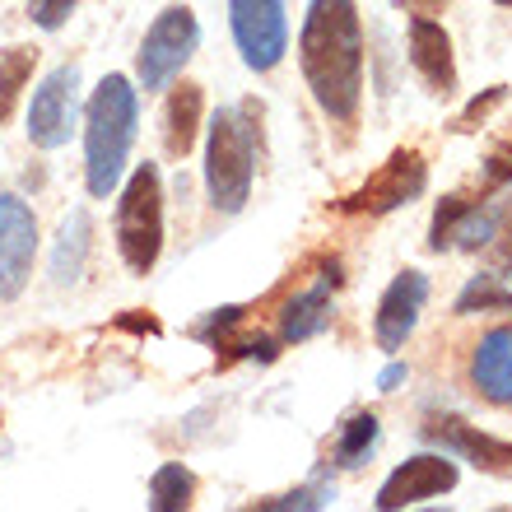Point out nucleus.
<instances>
[{"label": "nucleus", "instance_id": "obj_1", "mask_svg": "<svg viewBox=\"0 0 512 512\" xmlns=\"http://www.w3.org/2000/svg\"><path fill=\"white\" fill-rule=\"evenodd\" d=\"M298 61L317 108L331 122H354L364 98V28L354 0H312L298 38Z\"/></svg>", "mask_w": 512, "mask_h": 512}, {"label": "nucleus", "instance_id": "obj_2", "mask_svg": "<svg viewBox=\"0 0 512 512\" xmlns=\"http://www.w3.org/2000/svg\"><path fill=\"white\" fill-rule=\"evenodd\" d=\"M135 122H140V103L126 75H103V84L89 98L84 112V182L89 196H112L126 173L135 145Z\"/></svg>", "mask_w": 512, "mask_h": 512}, {"label": "nucleus", "instance_id": "obj_3", "mask_svg": "<svg viewBox=\"0 0 512 512\" xmlns=\"http://www.w3.org/2000/svg\"><path fill=\"white\" fill-rule=\"evenodd\" d=\"M252 173H256V145L252 126L243 122L238 108H219L210 122V145H205V187L210 201L224 215H238L252 196Z\"/></svg>", "mask_w": 512, "mask_h": 512}, {"label": "nucleus", "instance_id": "obj_4", "mask_svg": "<svg viewBox=\"0 0 512 512\" xmlns=\"http://www.w3.org/2000/svg\"><path fill=\"white\" fill-rule=\"evenodd\" d=\"M117 247H122V261L135 275L154 270L163 252V182L154 163L135 168L122 201H117Z\"/></svg>", "mask_w": 512, "mask_h": 512}, {"label": "nucleus", "instance_id": "obj_5", "mask_svg": "<svg viewBox=\"0 0 512 512\" xmlns=\"http://www.w3.org/2000/svg\"><path fill=\"white\" fill-rule=\"evenodd\" d=\"M196 42H201V24H196V14H191L187 5H168V10L149 24L145 42H140V56H135L140 84H145V89H163V84L173 80L177 70L191 61Z\"/></svg>", "mask_w": 512, "mask_h": 512}, {"label": "nucleus", "instance_id": "obj_6", "mask_svg": "<svg viewBox=\"0 0 512 512\" xmlns=\"http://www.w3.org/2000/svg\"><path fill=\"white\" fill-rule=\"evenodd\" d=\"M424 182H429V163H424V154H419V149H396L378 173L368 177L364 187L340 201V210H350V215H387V210H396V205L415 201L419 191H424Z\"/></svg>", "mask_w": 512, "mask_h": 512}, {"label": "nucleus", "instance_id": "obj_7", "mask_svg": "<svg viewBox=\"0 0 512 512\" xmlns=\"http://www.w3.org/2000/svg\"><path fill=\"white\" fill-rule=\"evenodd\" d=\"M229 24L238 38V52L252 70H275L289 52V24L284 0H229Z\"/></svg>", "mask_w": 512, "mask_h": 512}, {"label": "nucleus", "instance_id": "obj_8", "mask_svg": "<svg viewBox=\"0 0 512 512\" xmlns=\"http://www.w3.org/2000/svg\"><path fill=\"white\" fill-rule=\"evenodd\" d=\"M75 112H80V70L61 66L52 70L42 89L33 94L28 108V140L38 149H61L75 131Z\"/></svg>", "mask_w": 512, "mask_h": 512}, {"label": "nucleus", "instance_id": "obj_9", "mask_svg": "<svg viewBox=\"0 0 512 512\" xmlns=\"http://www.w3.org/2000/svg\"><path fill=\"white\" fill-rule=\"evenodd\" d=\"M38 256V219L19 196H0V298H19L33 280Z\"/></svg>", "mask_w": 512, "mask_h": 512}, {"label": "nucleus", "instance_id": "obj_10", "mask_svg": "<svg viewBox=\"0 0 512 512\" xmlns=\"http://www.w3.org/2000/svg\"><path fill=\"white\" fill-rule=\"evenodd\" d=\"M499 201H466V196H447L433 215V252H447V247H466V252H480L485 243H494V233L503 224Z\"/></svg>", "mask_w": 512, "mask_h": 512}, {"label": "nucleus", "instance_id": "obj_11", "mask_svg": "<svg viewBox=\"0 0 512 512\" xmlns=\"http://www.w3.org/2000/svg\"><path fill=\"white\" fill-rule=\"evenodd\" d=\"M457 485V466L447 457H410L405 466L387 475V485L378 489V508L382 512H396V508H410V503H424V499H438L447 489Z\"/></svg>", "mask_w": 512, "mask_h": 512}, {"label": "nucleus", "instance_id": "obj_12", "mask_svg": "<svg viewBox=\"0 0 512 512\" xmlns=\"http://www.w3.org/2000/svg\"><path fill=\"white\" fill-rule=\"evenodd\" d=\"M424 438L438 443L443 452H457V457L475 461V466L489 475H512V443L489 438V433H480L475 424H466V419H457V415L429 419V424H424Z\"/></svg>", "mask_w": 512, "mask_h": 512}, {"label": "nucleus", "instance_id": "obj_13", "mask_svg": "<svg viewBox=\"0 0 512 512\" xmlns=\"http://www.w3.org/2000/svg\"><path fill=\"white\" fill-rule=\"evenodd\" d=\"M424 298H429V280H424L419 270H401V275L391 280V289L378 303V322H373L382 350H401L405 340H410L419 312H424Z\"/></svg>", "mask_w": 512, "mask_h": 512}, {"label": "nucleus", "instance_id": "obj_14", "mask_svg": "<svg viewBox=\"0 0 512 512\" xmlns=\"http://www.w3.org/2000/svg\"><path fill=\"white\" fill-rule=\"evenodd\" d=\"M410 61L429 80V89L452 94L457 89V61H452V38L443 33V24H433L424 14L410 19Z\"/></svg>", "mask_w": 512, "mask_h": 512}, {"label": "nucleus", "instance_id": "obj_15", "mask_svg": "<svg viewBox=\"0 0 512 512\" xmlns=\"http://www.w3.org/2000/svg\"><path fill=\"white\" fill-rule=\"evenodd\" d=\"M471 382L480 387L485 401L512 410V326H494V331L475 345Z\"/></svg>", "mask_w": 512, "mask_h": 512}, {"label": "nucleus", "instance_id": "obj_16", "mask_svg": "<svg viewBox=\"0 0 512 512\" xmlns=\"http://www.w3.org/2000/svg\"><path fill=\"white\" fill-rule=\"evenodd\" d=\"M89 215L84 210H70L66 219H61V233H56V247H52V280L61 284V289H70V284L84 275V256H89Z\"/></svg>", "mask_w": 512, "mask_h": 512}, {"label": "nucleus", "instance_id": "obj_17", "mask_svg": "<svg viewBox=\"0 0 512 512\" xmlns=\"http://www.w3.org/2000/svg\"><path fill=\"white\" fill-rule=\"evenodd\" d=\"M326 322H331V294H326V284H317V289H303V294H294L284 303L280 336L289 340V345H298V340L322 336Z\"/></svg>", "mask_w": 512, "mask_h": 512}, {"label": "nucleus", "instance_id": "obj_18", "mask_svg": "<svg viewBox=\"0 0 512 512\" xmlns=\"http://www.w3.org/2000/svg\"><path fill=\"white\" fill-rule=\"evenodd\" d=\"M201 108H205V94L201 84H177L173 98H168V117H163V140L173 154H187L196 145V131H201Z\"/></svg>", "mask_w": 512, "mask_h": 512}, {"label": "nucleus", "instance_id": "obj_19", "mask_svg": "<svg viewBox=\"0 0 512 512\" xmlns=\"http://www.w3.org/2000/svg\"><path fill=\"white\" fill-rule=\"evenodd\" d=\"M33 61H38L33 47H5V52H0V126L10 122L14 103H19L28 75H33Z\"/></svg>", "mask_w": 512, "mask_h": 512}, {"label": "nucleus", "instance_id": "obj_20", "mask_svg": "<svg viewBox=\"0 0 512 512\" xmlns=\"http://www.w3.org/2000/svg\"><path fill=\"white\" fill-rule=\"evenodd\" d=\"M191 494H196V480H191L187 466H159L154 480H149V508L154 512L191 508Z\"/></svg>", "mask_w": 512, "mask_h": 512}, {"label": "nucleus", "instance_id": "obj_21", "mask_svg": "<svg viewBox=\"0 0 512 512\" xmlns=\"http://www.w3.org/2000/svg\"><path fill=\"white\" fill-rule=\"evenodd\" d=\"M373 443H378V415H354L350 424H345V433H340V443H336V461L354 471V466H364L368 461Z\"/></svg>", "mask_w": 512, "mask_h": 512}, {"label": "nucleus", "instance_id": "obj_22", "mask_svg": "<svg viewBox=\"0 0 512 512\" xmlns=\"http://www.w3.org/2000/svg\"><path fill=\"white\" fill-rule=\"evenodd\" d=\"M75 5H80V0H28V19H33L38 28H47V33H52V28L66 24Z\"/></svg>", "mask_w": 512, "mask_h": 512}, {"label": "nucleus", "instance_id": "obj_23", "mask_svg": "<svg viewBox=\"0 0 512 512\" xmlns=\"http://www.w3.org/2000/svg\"><path fill=\"white\" fill-rule=\"evenodd\" d=\"M261 508H326V494L317 489H298V494H284V499H270Z\"/></svg>", "mask_w": 512, "mask_h": 512}, {"label": "nucleus", "instance_id": "obj_24", "mask_svg": "<svg viewBox=\"0 0 512 512\" xmlns=\"http://www.w3.org/2000/svg\"><path fill=\"white\" fill-rule=\"evenodd\" d=\"M494 103H503V84H494V89H489L485 98H475L471 108H466V117H461V126H471V122H480V117H485L489 108H494Z\"/></svg>", "mask_w": 512, "mask_h": 512}, {"label": "nucleus", "instance_id": "obj_25", "mask_svg": "<svg viewBox=\"0 0 512 512\" xmlns=\"http://www.w3.org/2000/svg\"><path fill=\"white\" fill-rule=\"evenodd\" d=\"M494 238H499V266L512 275V210L503 215V224H499V233H494Z\"/></svg>", "mask_w": 512, "mask_h": 512}, {"label": "nucleus", "instance_id": "obj_26", "mask_svg": "<svg viewBox=\"0 0 512 512\" xmlns=\"http://www.w3.org/2000/svg\"><path fill=\"white\" fill-rule=\"evenodd\" d=\"M508 177H512V154H494V159H489V182L503 187Z\"/></svg>", "mask_w": 512, "mask_h": 512}, {"label": "nucleus", "instance_id": "obj_27", "mask_svg": "<svg viewBox=\"0 0 512 512\" xmlns=\"http://www.w3.org/2000/svg\"><path fill=\"white\" fill-rule=\"evenodd\" d=\"M405 382V364H391V368H382V378H378V387L382 391H396Z\"/></svg>", "mask_w": 512, "mask_h": 512}, {"label": "nucleus", "instance_id": "obj_28", "mask_svg": "<svg viewBox=\"0 0 512 512\" xmlns=\"http://www.w3.org/2000/svg\"><path fill=\"white\" fill-rule=\"evenodd\" d=\"M410 5H438V0H410Z\"/></svg>", "mask_w": 512, "mask_h": 512}, {"label": "nucleus", "instance_id": "obj_29", "mask_svg": "<svg viewBox=\"0 0 512 512\" xmlns=\"http://www.w3.org/2000/svg\"><path fill=\"white\" fill-rule=\"evenodd\" d=\"M494 5H512V0H494Z\"/></svg>", "mask_w": 512, "mask_h": 512}]
</instances>
